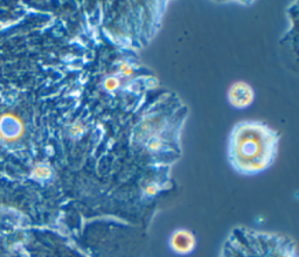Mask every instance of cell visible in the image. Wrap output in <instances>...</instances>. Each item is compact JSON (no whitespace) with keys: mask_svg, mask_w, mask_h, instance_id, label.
<instances>
[{"mask_svg":"<svg viewBox=\"0 0 299 257\" xmlns=\"http://www.w3.org/2000/svg\"><path fill=\"white\" fill-rule=\"evenodd\" d=\"M276 145L277 138L268 126L252 122L242 123L231 135V163L241 172H260L272 161Z\"/></svg>","mask_w":299,"mask_h":257,"instance_id":"obj_1","label":"cell"},{"mask_svg":"<svg viewBox=\"0 0 299 257\" xmlns=\"http://www.w3.org/2000/svg\"><path fill=\"white\" fill-rule=\"evenodd\" d=\"M170 245L174 253L180 255H187L192 253L195 247V238L190 230L179 229L172 234L170 240Z\"/></svg>","mask_w":299,"mask_h":257,"instance_id":"obj_2","label":"cell"},{"mask_svg":"<svg viewBox=\"0 0 299 257\" xmlns=\"http://www.w3.org/2000/svg\"><path fill=\"white\" fill-rule=\"evenodd\" d=\"M229 101L236 108H246L254 101L251 86L245 82H237L229 90Z\"/></svg>","mask_w":299,"mask_h":257,"instance_id":"obj_3","label":"cell"},{"mask_svg":"<svg viewBox=\"0 0 299 257\" xmlns=\"http://www.w3.org/2000/svg\"><path fill=\"white\" fill-rule=\"evenodd\" d=\"M106 88H108V89H115L116 86H118V82L115 79H109L106 82Z\"/></svg>","mask_w":299,"mask_h":257,"instance_id":"obj_4","label":"cell"}]
</instances>
